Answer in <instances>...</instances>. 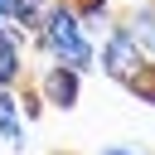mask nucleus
<instances>
[{
	"label": "nucleus",
	"mask_w": 155,
	"mask_h": 155,
	"mask_svg": "<svg viewBox=\"0 0 155 155\" xmlns=\"http://www.w3.org/2000/svg\"><path fill=\"white\" fill-rule=\"evenodd\" d=\"M29 44H34L48 63H68V68H78V73H87V68L97 63V39H92L87 19H82L68 0H58V5L48 10L44 29H39Z\"/></svg>",
	"instance_id": "1"
},
{
	"label": "nucleus",
	"mask_w": 155,
	"mask_h": 155,
	"mask_svg": "<svg viewBox=\"0 0 155 155\" xmlns=\"http://www.w3.org/2000/svg\"><path fill=\"white\" fill-rule=\"evenodd\" d=\"M97 63H102V73L116 82V87H131L145 68H150V53L140 48V39L116 19L107 34H102V44H97Z\"/></svg>",
	"instance_id": "2"
},
{
	"label": "nucleus",
	"mask_w": 155,
	"mask_h": 155,
	"mask_svg": "<svg viewBox=\"0 0 155 155\" xmlns=\"http://www.w3.org/2000/svg\"><path fill=\"white\" fill-rule=\"evenodd\" d=\"M39 92H44V102L48 107H58V111H73L78 102H82V73L78 68H68V63H48L44 73H39V82H34Z\"/></svg>",
	"instance_id": "3"
},
{
	"label": "nucleus",
	"mask_w": 155,
	"mask_h": 155,
	"mask_svg": "<svg viewBox=\"0 0 155 155\" xmlns=\"http://www.w3.org/2000/svg\"><path fill=\"white\" fill-rule=\"evenodd\" d=\"M24 29L19 24H0V87H15L19 78H24Z\"/></svg>",
	"instance_id": "4"
},
{
	"label": "nucleus",
	"mask_w": 155,
	"mask_h": 155,
	"mask_svg": "<svg viewBox=\"0 0 155 155\" xmlns=\"http://www.w3.org/2000/svg\"><path fill=\"white\" fill-rule=\"evenodd\" d=\"M0 140L5 145H24V111H19V92L15 87H0Z\"/></svg>",
	"instance_id": "5"
},
{
	"label": "nucleus",
	"mask_w": 155,
	"mask_h": 155,
	"mask_svg": "<svg viewBox=\"0 0 155 155\" xmlns=\"http://www.w3.org/2000/svg\"><path fill=\"white\" fill-rule=\"evenodd\" d=\"M136 39H140V48L155 58V0H140V5H131L126 10V19H121Z\"/></svg>",
	"instance_id": "6"
},
{
	"label": "nucleus",
	"mask_w": 155,
	"mask_h": 155,
	"mask_svg": "<svg viewBox=\"0 0 155 155\" xmlns=\"http://www.w3.org/2000/svg\"><path fill=\"white\" fill-rule=\"evenodd\" d=\"M58 0H15V24L34 39L39 29H44V19H48V10H53Z\"/></svg>",
	"instance_id": "7"
},
{
	"label": "nucleus",
	"mask_w": 155,
	"mask_h": 155,
	"mask_svg": "<svg viewBox=\"0 0 155 155\" xmlns=\"http://www.w3.org/2000/svg\"><path fill=\"white\" fill-rule=\"evenodd\" d=\"M82 19H87V29H111V0H68Z\"/></svg>",
	"instance_id": "8"
},
{
	"label": "nucleus",
	"mask_w": 155,
	"mask_h": 155,
	"mask_svg": "<svg viewBox=\"0 0 155 155\" xmlns=\"http://www.w3.org/2000/svg\"><path fill=\"white\" fill-rule=\"evenodd\" d=\"M126 92H131L136 102H145V107H155V58H150V68H145V73H140V78H136V82H131Z\"/></svg>",
	"instance_id": "9"
},
{
	"label": "nucleus",
	"mask_w": 155,
	"mask_h": 155,
	"mask_svg": "<svg viewBox=\"0 0 155 155\" xmlns=\"http://www.w3.org/2000/svg\"><path fill=\"white\" fill-rule=\"evenodd\" d=\"M44 107H48V102H44V92H39V87H24V92H19V111H24V121H39V116H44Z\"/></svg>",
	"instance_id": "10"
},
{
	"label": "nucleus",
	"mask_w": 155,
	"mask_h": 155,
	"mask_svg": "<svg viewBox=\"0 0 155 155\" xmlns=\"http://www.w3.org/2000/svg\"><path fill=\"white\" fill-rule=\"evenodd\" d=\"M102 155H145V150H140V145H107Z\"/></svg>",
	"instance_id": "11"
},
{
	"label": "nucleus",
	"mask_w": 155,
	"mask_h": 155,
	"mask_svg": "<svg viewBox=\"0 0 155 155\" xmlns=\"http://www.w3.org/2000/svg\"><path fill=\"white\" fill-rule=\"evenodd\" d=\"M0 24H15V0H0Z\"/></svg>",
	"instance_id": "12"
}]
</instances>
